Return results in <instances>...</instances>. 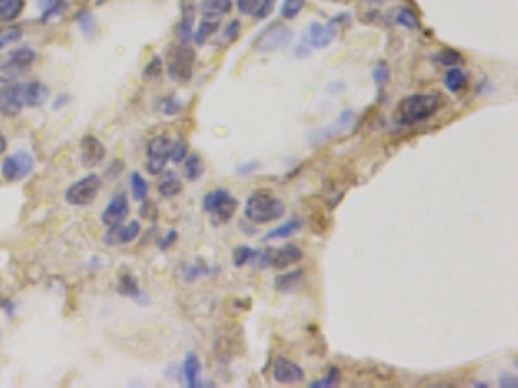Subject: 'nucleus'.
<instances>
[{
	"label": "nucleus",
	"mask_w": 518,
	"mask_h": 388,
	"mask_svg": "<svg viewBox=\"0 0 518 388\" xmlns=\"http://www.w3.org/2000/svg\"><path fill=\"white\" fill-rule=\"evenodd\" d=\"M443 105V98L437 93H414L404 98L396 107L394 118L400 127H411L425 123L435 115Z\"/></svg>",
	"instance_id": "f257e3e1"
},
{
	"label": "nucleus",
	"mask_w": 518,
	"mask_h": 388,
	"mask_svg": "<svg viewBox=\"0 0 518 388\" xmlns=\"http://www.w3.org/2000/svg\"><path fill=\"white\" fill-rule=\"evenodd\" d=\"M285 214V206L278 196H274L272 192L266 190H258L253 192L245 204V217L253 224H272L282 219Z\"/></svg>",
	"instance_id": "f03ea898"
},
{
	"label": "nucleus",
	"mask_w": 518,
	"mask_h": 388,
	"mask_svg": "<svg viewBox=\"0 0 518 388\" xmlns=\"http://www.w3.org/2000/svg\"><path fill=\"white\" fill-rule=\"evenodd\" d=\"M196 51L189 43H175L167 51V74L177 84H187L194 74Z\"/></svg>",
	"instance_id": "7ed1b4c3"
},
{
	"label": "nucleus",
	"mask_w": 518,
	"mask_h": 388,
	"mask_svg": "<svg viewBox=\"0 0 518 388\" xmlns=\"http://www.w3.org/2000/svg\"><path fill=\"white\" fill-rule=\"evenodd\" d=\"M202 210L214 217L216 226H226L235 216L237 199L228 189L210 190L202 199Z\"/></svg>",
	"instance_id": "20e7f679"
},
{
	"label": "nucleus",
	"mask_w": 518,
	"mask_h": 388,
	"mask_svg": "<svg viewBox=\"0 0 518 388\" xmlns=\"http://www.w3.org/2000/svg\"><path fill=\"white\" fill-rule=\"evenodd\" d=\"M101 190V177L95 175V173H90L86 175L80 181L72 183L66 192H64V200L70 204V206H90L93 200L97 199Z\"/></svg>",
	"instance_id": "39448f33"
},
{
	"label": "nucleus",
	"mask_w": 518,
	"mask_h": 388,
	"mask_svg": "<svg viewBox=\"0 0 518 388\" xmlns=\"http://www.w3.org/2000/svg\"><path fill=\"white\" fill-rule=\"evenodd\" d=\"M36 167V157L28 150H18L14 154L6 155L0 163V175L8 183H18L26 179Z\"/></svg>",
	"instance_id": "423d86ee"
},
{
	"label": "nucleus",
	"mask_w": 518,
	"mask_h": 388,
	"mask_svg": "<svg viewBox=\"0 0 518 388\" xmlns=\"http://www.w3.org/2000/svg\"><path fill=\"white\" fill-rule=\"evenodd\" d=\"M24 84L22 82L0 80V115L18 117L24 111Z\"/></svg>",
	"instance_id": "0eeeda50"
},
{
	"label": "nucleus",
	"mask_w": 518,
	"mask_h": 388,
	"mask_svg": "<svg viewBox=\"0 0 518 388\" xmlns=\"http://www.w3.org/2000/svg\"><path fill=\"white\" fill-rule=\"evenodd\" d=\"M171 154V140L167 136H155L148 144L146 169L150 175H162Z\"/></svg>",
	"instance_id": "6e6552de"
},
{
	"label": "nucleus",
	"mask_w": 518,
	"mask_h": 388,
	"mask_svg": "<svg viewBox=\"0 0 518 388\" xmlns=\"http://www.w3.org/2000/svg\"><path fill=\"white\" fill-rule=\"evenodd\" d=\"M293 41V31L290 27L280 26V24H272L262 36L256 41V51L258 53H274V51H282L285 47L291 45Z\"/></svg>",
	"instance_id": "1a4fd4ad"
},
{
	"label": "nucleus",
	"mask_w": 518,
	"mask_h": 388,
	"mask_svg": "<svg viewBox=\"0 0 518 388\" xmlns=\"http://www.w3.org/2000/svg\"><path fill=\"white\" fill-rule=\"evenodd\" d=\"M338 20H340V16H336L334 20H330L328 24L313 22V24L307 27V33H305L303 43L309 47V49H324V47L330 45V43L334 41V37H336Z\"/></svg>",
	"instance_id": "9d476101"
},
{
	"label": "nucleus",
	"mask_w": 518,
	"mask_h": 388,
	"mask_svg": "<svg viewBox=\"0 0 518 388\" xmlns=\"http://www.w3.org/2000/svg\"><path fill=\"white\" fill-rule=\"evenodd\" d=\"M354 123L355 113L354 111H350V109H345V111H342V113L334 118V123H330L328 127L320 128V130H317L315 134L311 136V144L313 146L324 144L330 138H336V136H340L342 132H345V130H350Z\"/></svg>",
	"instance_id": "9b49d317"
},
{
	"label": "nucleus",
	"mask_w": 518,
	"mask_h": 388,
	"mask_svg": "<svg viewBox=\"0 0 518 388\" xmlns=\"http://www.w3.org/2000/svg\"><path fill=\"white\" fill-rule=\"evenodd\" d=\"M36 51L31 47H19L4 59V63L0 64V70L6 74H22L36 63Z\"/></svg>",
	"instance_id": "f8f14e48"
},
{
	"label": "nucleus",
	"mask_w": 518,
	"mask_h": 388,
	"mask_svg": "<svg viewBox=\"0 0 518 388\" xmlns=\"http://www.w3.org/2000/svg\"><path fill=\"white\" fill-rule=\"evenodd\" d=\"M107 155V150L100 138L93 134H86L80 142V160H82L84 167H97Z\"/></svg>",
	"instance_id": "ddd939ff"
},
{
	"label": "nucleus",
	"mask_w": 518,
	"mask_h": 388,
	"mask_svg": "<svg viewBox=\"0 0 518 388\" xmlns=\"http://www.w3.org/2000/svg\"><path fill=\"white\" fill-rule=\"evenodd\" d=\"M274 380L280 385H297L305 380V371L301 369L295 362H291L288 357H278L274 362L272 369Z\"/></svg>",
	"instance_id": "4468645a"
},
{
	"label": "nucleus",
	"mask_w": 518,
	"mask_h": 388,
	"mask_svg": "<svg viewBox=\"0 0 518 388\" xmlns=\"http://www.w3.org/2000/svg\"><path fill=\"white\" fill-rule=\"evenodd\" d=\"M130 206H128V199L125 194H115L111 202L105 206L103 214H101V222L105 227H113L123 224L128 217Z\"/></svg>",
	"instance_id": "2eb2a0df"
},
{
	"label": "nucleus",
	"mask_w": 518,
	"mask_h": 388,
	"mask_svg": "<svg viewBox=\"0 0 518 388\" xmlns=\"http://www.w3.org/2000/svg\"><path fill=\"white\" fill-rule=\"evenodd\" d=\"M194 20H196L194 0H181V22L177 24V29H175L181 43H189L194 36Z\"/></svg>",
	"instance_id": "dca6fc26"
},
{
	"label": "nucleus",
	"mask_w": 518,
	"mask_h": 388,
	"mask_svg": "<svg viewBox=\"0 0 518 388\" xmlns=\"http://www.w3.org/2000/svg\"><path fill=\"white\" fill-rule=\"evenodd\" d=\"M305 253L301 251V247L297 245H283L280 249L272 251V256H270V266L276 268V270H288L290 266L297 264V262L303 261Z\"/></svg>",
	"instance_id": "f3484780"
},
{
	"label": "nucleus",
	"mask_w": 518,
	"mask_h": 388,
	"mask_svg": "<svg viewBox=\"0 0 518 388\" xmlns=\"http://www.w3.org/2000/svg\"><path fill=\"white\" fill-rule=\"evenodd\" d=\"M140 235V224L138 222H130L127 226L118 224V226L109 227V231L105 233L103 241L105 245H127L136 241Z\"/></svg>",
	"instance_id": "a211bd4d"
},
{
	"label": "nucleus",
	"mask_w": 518,
	"mask_h": 388,
	"mask_svg": "<svg viewBox=\"0 0 518 388\" xmlns=\"http://www.w3.org/2000/svg\"><path fill=\"white\" fill-rule=\"evenodd\" d=\"M117 291L123 295V297L134 299V301H138L140 305L148 303V297H146L144 291H142L140 286H138V280L132 276V274H130V272H123V274L118 276Z\"/></svg>",
	"instance_id": "6ab92c4d"
},
{
	"label": "nucleus",
	"mask_w": 518,
	"mask_h": 388,
	"mask_svg": "<svg viewBox=\"0 0 518 388\" xmlns=\"http://www.w3.org/2000/svg\"><path fill=\"white\" fill-rule=\"evenodd\" d=\"M47 100H49V88L43 82L33 80L24 84V103H26V107H41L43 103H47Z\"/></svg>",
	"instance_id": "aec40b11"
},
{
	"label": "nucleus",
	"mask_w": 518,
	"mask_h": 388,
	"mask_svg": "<svg viewBox=\"0 0 518 388\" xmlns=\"http://www.w3.org/2000/svg\"><path fill=\"white\" fill-rule=\"evenodd\" d=\"M182 375H185V380H187V387H204V382H202V363L194 352L187 353L185 363H182Z\"/></svg>",
	"instance_id": "412c9836"
},
{
	"label": "nucleus",
	"mask_w": 518,
	"mask_h": 388,
	"mask_svg": "<svg viewBox=\"0 0 518 388\" xmlns=\"http://www.w3.org/2000/svg\"><path fill=\"white\" fill-rule=\"evenodd\" d=\"M233 6V0H201L198 10L206 20H219Z\"/></svg>",
	"instance_id": "4be33fe9"
},
{
	"label": "nucleus",
	"mask_w": 518,
	"mask_h": 388,
	"mask_svg": "<svg viewBox=\"0 0 518 388\" xmlns=\"http://www.w3.org/2000/svg\"><path fill=\"white\" fill-rule=\"evenodd\" d=\"M37 8L41 12V22L47 24L51 20H56L66 12V0H36Z\"/></svg>",
	"instance_id": "5701e85b"
},
{
	"label": "nucleus",
	"mask_w": 518,
	"mask_h": 388,
	"mask_svg": "<svg viewBox=\"0 0 518 388\" xmlns=\"http://www.w3.org/2000/svg\"><path fill=\"white\" fill-rule=\"evenodd\" d=\"M157 190H159V194H162L164 199H173V196H177L182 190L181 177L175 171H165L164 175H162V181L157 185Z\"/></svg>",
	"instance_id": "b1692460"
},
{
	"label": "nucleus",
	"mask_w": 518,
	"mask_h": 388,
	"mask_svg": "<svg viewBox=\"0 0 518 388\" xmlns=\"http://www.w3.org/2000/svg\"><path fill=\"white\" fill-rule=\"evenodd\" d=\"M301 229H303V222L301 219H290V222H285L280 227H274L272 231H268V233L264 235L262 241H278V239H290L295 233H299Z\"/></svg>",
	"instance_id": "393cba45"
},
{
	"label": "nucleus",
	"mask_w": 518,
	"mask_h": 388,
	"mask_svg": "<svg viewBox=\"0 0 518 388\" xmlns=\"http://www.w3.org/2000/svg\"><path fill=\"white\" fill-rule=\"evenodd\" d=\"M26 0H0V24L16 22L22 16Z\"/></svg>",
	"instance_id": "a878e982"
},
{
	"label": "nucleus",
	"mask_w": 518,
	"mask_h": 388,
	"mask_svg": "<svg viewBox=\"0 0 518 388\" xmlns=\"http://www.w3.org/2000/svg\"><path fill=\"white\" fill-rule=\"evenodd\" d=\"M185 177H187V181H198L204 171H206V165H204V160L201 157V154H196V152H192L185 157Z\"/></svg>",
	"instance_id": "bb28decb"
},
{
	"label": "nucleus",
	"mask_w": 518,
	"mask_h": 388,
	"mask_svg": "<svg viewBox=\"0 0 518 388\" xmlns=\"http://www.w3.org/2000/svg\"><path fill=\"white\" fill-rule=\"evenodd\" d=\"M303 270H293L290 274H280L276 281H274V286L278 291H282V293H290L293 289L299 288L301 280H303Z\"/></svg>",
	"instance_id": "cd10ccee"
},
{
	"label": "nucleus",
	"mask_w": 518,
	"mask_h": 388,
	"mask_svg": "<svg viewBox=\"0 0 518 388\" xmlns=\"http://www.w3.org/2000/svg\"><path fill=\"white\" fill-rule=\"evenodd\" d=\"M130 192H132V199L138 200V202H144L148 199L150 187H148V181L138 171L130 173Z\"/></svg>",
	"instance_id": "c85d7f7f"
},
{
	"label": "nucleus",
	"mask_w": 518,
	"mask_h": 388,
	"mask_svg": "<svg viewBox=\"0 0 518 388\" xmlns=\"http://www.w3.org/2000/svg\"><path fill=\"white\" fill-rule=\"evenodd\" d=\"M466 82H468V76L464 72L462 68H458V66H450V70L446 72L445 76V86L448 88V91H460L466 86Z\"/></svg>",
	"instance_id": "c756f323"
},
{
	"label": "nucleus",
	"mask_w": 518,
	"mask_h": 388,
	"mask_svg": "<svg viewBox=\"0 0 518 388\" xmlns=\"http://www.w3.org/2000/svg\"><path fill=\"white\" fill-rule=\"evenodd\" d=\"M219 29V20H206L204 18V22H202L201 26H198V29L194 31V41L198 43V45H204L206 41H208L210 37L214 36L216 31Z\"/></svg>",
	"instance_id": "7c9ffc66"
},
{
	"label": "nucleus",
	"mask_w": 518,
	"mask_h": 388,
	"mask_svg": "<svg viewBox=\"0 0 518 388\" xmlns=\"http://www.w3.org/2000/svg\"><path fill=\"white\" fill-rule=\"evenodd\" d=\"M24 37V29L19 26H8V27H0V51L6 49L12 43H16Z\"/></svg>",
	"instance_id": "2f4dec72"
},
{
	"label": "nucleus",
	"mask_w": 518,
	"mask_h": 388,
	"mask_svg": "<svg viewBox=\"0 0 518 388\" xmlns=\"http://www.w3.org/2000/svg\"><path fill=\"white\" fill-rule=\"evenodd\" d=\"M76 22H78V27H80V31H82L86 37H91L95 33V29H97V20H95V16L91 14L90 10L80 12V14L76 16Z\"/></svg>",
	"instance_id": "473e14b6"
},
{
	"label": "nucleus",
	"mask_w": 518,
	"mask_h": 388,
	"mask_svg": "<svg viewBox=\"0 0 518 388\" xmlns=\"http://www.w3.org/2000/svg\"><path fill=\"white\" fill-rule=\"evenodd\" d=\"M162 70H164V61H162V56H157V54H155V56L150 59V63L144 66V70H142V78H144L146 82L157 80V78L162 76Z\"/></svg>",
	"instance_id": "72a5a7b5"
},
{
	"label": "nucleus",
	"mask_w": 518,
	"mask_h": 388,
	"mask_svg": "<svg viewBox=\"0 0 518 388\" xmlns=\"http://www.w3.org/2000/svg\"><path fill=\"white\" fill-rule=\"evenodd\" d=\"M305 2L307 0H283L282 2V18L285 20H295L301 14V10L305 8Z\"/></svg>",
	"instance_id": "f704fd0d"
},
{
	"label": "nucleus",
	"mask_w": 518,
	"mask_h": 388,
	"mask_svg": "<svg viewBox=\"0 0 518 388\" xmlns=\"http://www.w3.org/2000/svg\"><path fill=\"white\" fill-rule=\"evenodd\" d=\"M255 253H256L255 249H251V247H246V245L237 247L235 251H233V266H235V268H241V266L249 264V262L253 261Z\"/></svg>",
	"instance_id": "c9c22d12"
},
{
	"label": "nucleus",
	"mask_w": 518,
	"mask_h": 388,
	"mask_svg": "<svg viewBox=\"0 0 518 388\" xmlns=\"http://www.w3.org/2000/svg\"><path fill=\"white\" fill-rule=\"evenodd\" d=\"M435 61L443 64V66H458L462 63V54L455 51V49H443L441 53L435 54Z\"/></svg>",
	"instance_id": "e433bc0d"
},
{
	"label": "nucleus",
	"mask_w": 518,
	"mask_h": 388,
	"mask_svg": "<svg viewBox=\"0 0 518 388\" xmlns=\"http://www.w3.org/2000/svg\"><path fill=\"white\" fill-rule=\"evenodd\" d=\"M208 272H210L208 264H206V262L202 261V258H198V261L194 262L192 266H189V268L185 270V280H187V281H189V284H191V281L198 280L201 276H206Z\"/></svg>",
	"instance_id": "4c0bfd02"
},
{
	"label": "nucleus",
	"mask_w": 518,
	"mask_h": 388,
	"mask_svg": "<svg viewBox=\"0 0 518 388\" xmlns=\"http://www.w3.org/2000/svg\"><path fill=\"white\" fill-rule=\"evenodd\" d=\"M189 155V144L185 138H177V142H171V154H169V160L173 163H182L185 157Z\"/></svg>",
	"instance_id": "58836bf2"
},
{
	"label": "nucleus",
	"mask_w": 518,
	"mask_h": 388,
	"mask_svg": "<svg viewBox=\"0 0 518 388\" xmlns=\"http://www.w3.org/2000/svg\"><path fill=\"white\" fill-rule=\"evenodd\" d=\"M396 22H398L402 27H406V29H418V27H419V18L416 16V12H414V10H409V8L398 10Z\"/></svg>",
	"instance_id": "ea45409f"
},
{
	"label": "nucleus",
	"mask_w": 518,
	"mask_h": 388,
	"mask_svg": "<svg viewBox=\"0 0 518 388\" xmlns=\"http://www.w3.org/2000/svg\"><path fill=\"white\" fill-rule=\"evenodd\" d=\"M340 369L338 367H330L328 369V375L324 377V379H320V380H315V382H309V387L311 388H330V387H336L338 382H340Z\"/></svg>",
	"instance_id": "a19ab883"
},
{
	"label": "nucleus",
	"mask_w": 518,
	"mask_h": 388,
	"mask_svg": "<svg viewBox=\"0 0 518 388\" xmlns=\"http://www.w3.org/2000/svg\"><path fill=\"white\" fill-rule=\"evenodd\" d=\"M388 78H391V68H388V64L386 63L377 64L373 70V80H375V84H377V88H379V90H381L382 86L388 82Z\"/></svg>",
	"instance_id": "79ce46f5"
},
{
	"label": "nucleus",
	"mask_w": 518,
	"mask_h": 388,
	"mask_svg": "<svg viewBox=\"0 0 518 388\" xmlns=\"http://www.w3.org/2000/svg\"><path fill=\"white\" fill-rule=\"evenodd\" d=\"M237 10L243 14V16H255L256 10L260 6V0H235Z\"/></svg>",
	"instance_id": "37998d69"
},
{
	"label": "nucleus",
	"mask_w": 518,
	"mask_h": 388,
	"mask_svg": "<svg viewBox=\"0 0 518 388\" xmlns=\"http://www.w3.org/2000/svg\"><path fill=\"white\" fill-rule=\"evenodd\" d=\"M241 33V22L239 20H231L228 26L223 27V39L226 41H235Z\"/></svg>",
	"instance_id": "c03bdc74"
},
{
	"label": "nucleus",
	"mask_w": 518,
	"mask_h": 388,
	"mask_svg": "<svg viewBox=\"0 0 518 388\" xmlns=\"http://www.w3.org/2000/svg\"><path fill=\"white\" fill-rule=\"evenodd\" d=\"M182 109V101L177 100V98H167L165 101H162V111L165 115H177Z\"/></svg>",
	"instance_id": "a18cd8bd"
},
{
	"label": "nucleus",
	"mask_w": 518,
	"mask_h": 388,
	"mask_svg": "<svg viewBox=\"0 0 518 388\" xmlns=\"http://www.w3.org/2000/svg\"><path fill=\"white\" fill-rule=\"evenodd\" d=\"M177 239H179V233H177L175 229H171V231H167V233H165L164 239H159L157 247H159L162 251H167V249H171L173 243H177Z\"/></svg>",
	"instance_id": "49530a36"
},
{
	"label": "nucleus",
	"mask_w": 518,
	"mask_h": 388,
	"mask_svg": "<svg viewBox=\"0 0 518 388\" xmlns=\"http://www.w3.org/2000/svg\"><path fill=\"white\" fill-rule=\"evenodd\" d=\"M274 2H276V0H260V6H258V10H256V14H255L256 18L258 20L266 18V16L272 12Z\"/></svg>",
	"instance_id": "de8ad7c7"
},
{
	"label": "nucleus",
	"mask_w": 518,
	"mask_h": 388,
	"mask_svg": "<svg viewBox=\"0 0 518 388\" xmlns=\"http://www.w3.org/2000/svg\"><path fill=\"white\" fill-rule=\"evenodd\" d=\"M499 387L517 388L518 387V379H517V377H512V375H501V377H499Z\"/></svg>",
	"instance_id": "09e8293b"
},
{
	"label": "nucleus",
	"mask_w": 518,
	"mask_h": 388,
	"mask_svg": "<svg viewBox=\"0 0 518 388\" xmlns=\"http://www.w3.org/2000/svg\"><path fill=\"white\" fill-rule=\"evenodd\" d=\"M154 212H155V204H154V202H150V200L146 199V204H144V206H142V210H140V214H142V217H152V219H154V217L157 216V214H154Z\"/></svg>",
	"instance_id": "8fccbe9b"
},
{
	"label": "nucleus",
	"mask_w": 518,
	"mask_h": 388,
	"mask_svg": "<svg viewBox=\"0 0 518 388\" xmlns=\"http://www.w3.org/2000/svg\"><path fill=\"white\" fill-rule=\"evenodd\" d=\"M0 309H4V313L8 316H12L14 313H16V305L12 303V301H8V299H4L2 303H0Z\"/></svg>",
	"instance_id": "3c124183"
},
{
	"label": "nucleus",
	"mask_w": 518,
	"mask_h": 388,
	"mask_svg": "<svg viewBox=\"0 0 518 388\" xmlns=\"http://www.w3.org/2000/svg\"><path fill=\"white\" fill-rule=\"evenodd\" d=\"M68 101H70V98H68L66 93H64V95H58V98H56V100H55V105H53V109L64 107V105H66Z\"/></svg>",
	"instance_id": "603ef678"
},
{
	"label": "nucleus",
	"mask_w": 518,
	"mask_h": 388,
	"mask_svg": "<svg viewBox=\"0 0 518 388\" xmlns=\"http://www.w3.org/2000/svg\"><path fill=\"white\" fill-rule=\"evenodd\" d=\"M256 167H258L256 163H246V167H239V169H237V173H239V175H246V173L255 171Z\"/></svg>",
	"instance_id": "864d4df0"
},
{
	"label": "nucleus",
	"mask_w": 518,
	"mask_h": 388,
	"mask_svg": "<svg viewBox=\"0 0 518 388\" xmlns=\"http://www.w3.org/2000/svg\"><path fill=\"white\" fill-rule=\"evenodd\" d=\"M8 150V140L4 138V134H0V155L4 154Z\"/></svg>",
	"instance_id": "5fc2aeb1"
},
{
	"label": "nucleus",
	"mask_w": 518,
	"mask_h": 388,
	"mask_svg": "<svg viewBox=\"0 0 518 388\" xmlns=\"http://www.w3.org/2000/svg\"><path fill=\"white\" fill-rule=\"evenodd\" d=\"M365 2H369V4H375V6H381V4L388 2V0H365Z\"/></svg>",
	"instance_id": "6e6d98bb"
},
{
	"label": "nucleus",
	"mask_w": 518,
	"mask_h": 388,
	"mask_svg": "<svg viewBox=\"0 0 518 388\" xmlns=\"http://www.w3.org/2000/svg\"><path fill=\"white\" fill-rule=\"evenodd\" d=\"M473 387H482V388H485V387H489V385H485V382H482V380H478V382H473Z\"/></svg>",
	"instance_id": "4d7b16f0"
},
{
	"label": "nucleus",
	"mask_w": 518,
	"mask_h": 388,
	"mask_svg": "<svg viewBox=\"0 0 518 388\" xmlns=\"http://www.w3.org/2000/svg\"><path fill=\"white\" fill-rule=\"evenodd\" d=\"M95 2H97V4H103V2H107V0H95Z\"/></svg>",
	"instance_id": "13d9d810"
}]
</instances>
